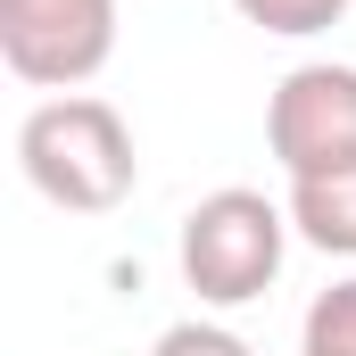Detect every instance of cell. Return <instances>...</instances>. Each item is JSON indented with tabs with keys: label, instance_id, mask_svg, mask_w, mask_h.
Wrapping results in <instances>:
<instances>
[{
	"label": "cell",
	"instance_id": "cell-1",
	"mask_svg": "<svg viewBox=\"0 0 356 356\" xmlns=\"http://www.w3.org/2000/svg\"><path fill=\"white\" fill-rule=\"evenodd\" d=\"M17 166L25 182L67 207V216H108L133 199L141 182V149H133V124L99 99V91H58L42 99L25 124H17Z\"/></svg>",
	"mask_w": 356,
	"mask_h": 356
},
{
	"label": "cell",
	"instance_id": "cell-2",
	"mask_svg": "<svg viewBox=\"0 0 356 356\" xmlns=\"http://www.w3.org/2000/svg\"><path fill=\"white\" fill-rule=\"evenodd\" d=\"M182 282L199 290V307H249L282 282L290 257V207H273L266 191H207L191 216H182Z\"/></svg>",
	"mask_w": 356,
	"mask_h": 356
},
{
	"label": "cell",
	"instance_id": "cell-3",
	"mask_svg": "<svg viewBox=\"0 0 356 356\" xmlns=\"http://www.w3.org/2000/svg\"><path fill=\"white\" fill-rule=\"evenodd\" d=\"M116 58V0H0V67L33 91H83Z\"/></svg>",
	"mask_w": 356,
	"mask_h": 356
},
{
	"label": "cell",
	"instance_id": "cell-4",
	"mask_svg": "<svg viewBox=\"0 0 356 356\" xmlns=\"http://www.w3.org/2000/svg\"><path fill=\"white\" fill-rule=\"evenodd\" d=\"M266 149L290 182L348 175L356 166V67H340V58L290 67L266 99Z\"/></svg>",
	"mask_w": 356,
	"mask_h": 356
},
{
	"label": "cell",
	"instance_id": "cell-5",
	"mask_svg": "<svg viewBox=\"0 0 356 356\" xmlns=\"http://www.w3.org/2000/svg\"><path fill=\"white\" fill-rule=\"evenodd\" d=\"M290 232L323 257H356V166L348 175H315V182H290Z\"/></svg>",
	"mask_w": 356,
	"mask_h": 356
},
{
	"label": "cell",
	"instance_id": "cell-6",
	"mask_svg": "<svg viewBox=\"0 0 356 356\" xmlns=\"http://www.w3.org/2000/svg\"><path fill=\"white\" fill-rule=\"evenodd\" d=\"M298 356H356V282H332V290L307 307Z\"/></svg>",
	"mask_w": 356,
	"mask_h": 356
},
{
	"label": "cell",
	"instance_id": "cell-7",
	"mask_svg": "<svg viewBox=\"0 0 356 356\" xmlns=\"http://www.w3.org/2000/svg\"><path fill=\"white\" fill-rule=\"evenodd\" d=\"M257 33H282V42H307V33H332L348 17V0H232Z\"/></svg>",
	"mask_w": 356,
	"mask_h": 356
},
{
	"label": "cell",
	"instance_id": "cell-8",
	"mask_svg": "<svg viewBox=\"0 0 356 356\" xmlns=\"http://www.w3.org/2000/svg\"><path fill=\"white\" fill-rule=\"evenodd\" d=\"M149 356H257V348H249L232 323H207V315H191V323H166Z\"/></svg>",
	"mask_w": 356,
	"mask_h": 356
}]
</instances>
